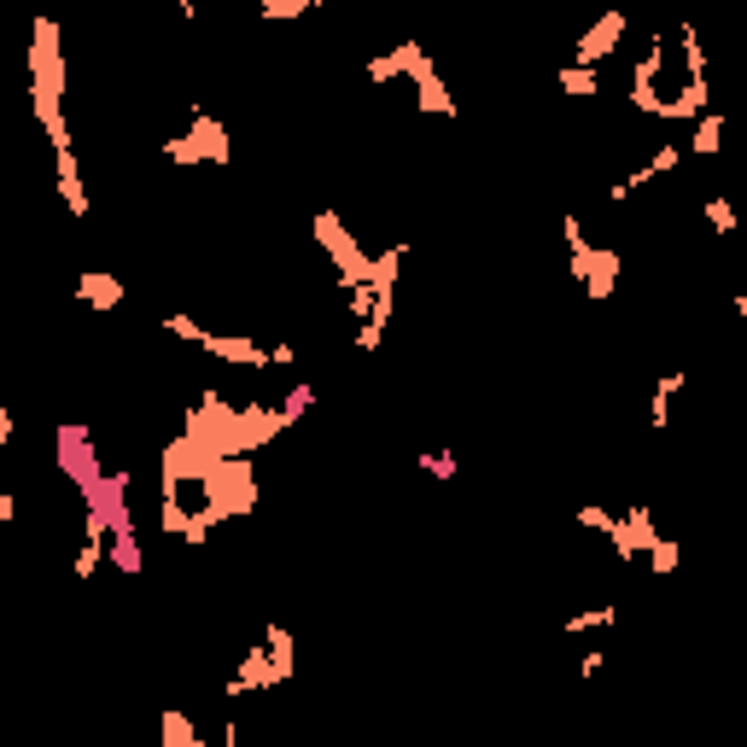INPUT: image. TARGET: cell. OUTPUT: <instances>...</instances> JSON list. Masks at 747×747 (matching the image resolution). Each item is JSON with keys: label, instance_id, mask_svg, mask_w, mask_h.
<instances>
[{"label": "cell", "instance_id": "obj_1", "mask_svg": "<svg viewBox=\"0 0 747 747\" xmlns=\"http://www.w3.org/2000/svg\"><path fill=\"white\" fill-rule=\"evenodd\" d=\"M29 94H36V117L47 129L54 152H71V123H64V59H59V24L36 19L29 24Z\"/></svg>", "mask_w": 747, "mask_h": 747}, {"label": "cell", "instance_id": "obj_2", "mask_svg": "<svg viewBox=\"0 0 747 747\" xmlns=\"http://www.w3.org/2000/svg\"><path fill=\"white\" fill-rule=\"evenodd\" d=\"M310 234H316V246L333 258V269H339V293H356V286H368V269H374V258L363 246L345 234V223H339L333 211H316L310 216Z\"/></svg>", "mask_w": 747, "mask_h": 747}, {"label": "cell", "instance_id": "obj_3", "mask_svg": "<svg viewBox=\"0 0 747 747\" xmlns=\"http://www.w3.org/2000/svg\"><path fill=\"white\" fill-rule=\"evenodd\" d=\"M54 455H59V473L82 490V497H88L94 485H106V467H99V455H94V427L59 420L54 427Z\"/></svg>", "mask_w": 747, "mask_h": 747}, {"label": "cell", "instance_id": "obj_4", "mask_svg": "<svg viewBox=\"0 0 747 747\" xmlns=\"http://www.w3.org/2000/svg\"><path fill=\"white\" fill-rule=\"evenodd\" d=\"M164 158L169 164H228L234 146H228V129L211 111H193V129L181 141H164Z\"/></svg>", "mask_w": 747, "mask_h": 747}, {"label": "cell", "instance_id": "obj_5", "mask_svg": "<svg viewBox=\"0 0 747 747\" xmlns=\"http://www.w3.org/2000/svg\"><path fill=\"white\" fill-rule=\"evenodd\" d=\"M625 29H631V19H625L619 7H614V12H602V19L590 24L579 42H572V64H579V71H596L602 59H614V47L625 42Z\"/></svg>", "mask_w": 747, "mask_h": 747}, {"label": "cell", "instance_id": "obj_6", "mask_svg": "<svg viewBox=\"0 0 747 747\" xmlns=\"http://www.w3.org/2000/svg\"><path fill=\"white\" fill-rule=\"evenodd\" d=\"M275 684H286V677H281V666H275V660H269V649L258 642V649H246L240 672H234L228 684H223V695L234 701V695H246V689H275Z\"/></svg>", "mask_w": 747, "mask_h": 747}, {"label": "cell", "instance_id": "obj_7", "mask_svg": "<svg viewBox=\"0 0 747 747\" xmlns=\"http://www.w3.org/2000/svg\"><path fill=\"white\" fill-rule=\"evenodd\" d=\"M654 543H660V532H654V508H625V514H619V537H614V549L625 555V560H631V555H649L654 549Z\"/></svg>", "mask_w": 747, "mask_h": 747}, {"label": "cell", "instance_id": "obj_8", "mask_svg": "<svg viewBox=\"0 0 747 747\" xmlns=\"http://www.w3.org/2000/svg\"><path fill=\"white\" fill-rule=\"evenodd\" d=\"M677 164H684V146H672V141H666V146H660L649 164H637V169H631V176H625V181H614V187H607V199H614V205H625V199H631L642 181H654V176H672Z\"/></svg>", "mask_w": 747, "mask_h": 747}, {"label": "cell", "instance_id": "obj_9", "mask_svg": "<svg viewBox=\"0 0 747 747\" xmlns=\"http://www.w3.org/2000/svg\"><path fill=\"white\" fill-rule=\"evenodd\" d=\"M205 356L234 363V368H269V351L258 345V339H246V333H211L205 339Z\"/></svg>", "mask_w": 747, "mask_h": 747}, {"label": "cell", "instance_id": "obj_10", "mask_svg": "<svg viewBox=\"0 0 747 747\" xmlns=\"http://www.w3.org/2000/svg\"><path fill=\"white\" fill-rule=\"evenodd\" d=\"M707 111H712V88L707 82H684V88L660 106V123H701Z\"/></svg>", "mask_w": 747, "mask_h": 747}, {"label": "cell", "instance_id": "obj_11", "mask_svg": "<svg viewBox=\"0 0 747 747\" xmlns=\"http://www.w3.org/2000/svg\"><path fill=\"white\" fill-rule=\"evenodd\" d=\"M619 269L625 258L614 246H596V258H590V281H584V298L590 304H602V298H614V286H619Z\"/></svg>", "mask_w": 747, "mask_h": 747}, {"label": "cell", "instance_id": "obj_12", "mask_svg": "<svg viewBox=\"0 0 747 747\" xmlns=\"http://www.w3.org/2000/svg\"><path fill=\"white\" fill-rule=\"evenodd\" d=\"M403 258H410V246H386L380 258H374V269H368V286H374V298L392 310L398 304V269H403Z\"/></svg>", "mask_w": 747, "mask_h": 747}, {"label": "cell", "instance_id": "obj_13", "mask_svg": "<svg viewBox=\"0 0 747 747\" xmlns=\"http://www.w3.org/2000/svg\"><path fill=\"white\" fill-rule=\"evenodd\" d=\"M560 240H567V275L572 281H590V258H596V246L584 240V223L572 211L560 216Z\"/></svg>", "mask_w": 747, "mask_h": 747}, {"label": "cell", "instance_id": "obj_14", "mask_svg": "<svg viewBox=\"0 0 747 747\" xmlns=\"http://www.w3.org/2000/svg\"><path fill=\"white\" fill-rule=\"evenodd\" d=\"M76 304H94V310H117V304H123V281L106 275V269H88V275L76 281Z\"/></svg>", "mask_w": 747, "mask_h": 747}, {"label": "cell", "instance_id": "obj_15", "mask_svg": "<svg viewBox=\"0 0 747 747\" xmlns=\"http://www.w3.org/2000/svg\"><path fill=\"white\" fill-rule=\"evenodd\" d=\"M59 158V199H64V211L71 216H88V187H82V169H76V152H54Z\"/></svg>", "mask_w": 747, "mask_h": 747}, {"label": "cell", "instance_id": "obj_16", "mask_svg": "<svg viewBox=\"0 0 747 747\" xmlns=\"http://www.w3.org/2000/svg\"><path fill=\"white\" fill-rule=\"evenodd\" d=\"M392 59H398V71L410 76L415 88H420V82H432V76H438V64H432V54H427V47H420V42H398V47H392Z\"/></svg>", "mask_w": 747, "mask_h": 747}, {"label": "cell", "instance_id": "obj_17", "mask_svg": "<svg viewBox=\"0 0 747 747\" xmlns=\"http://www.w3.org/2000/svg\"><path fill=\"white\" fill-rule=\"evenodd\" d=\"M263 649H269V660H275V666H281V677H293L298 672V642H293V631H286V625L281 619H269L263 625Z\"/></svg>", "mask_w": 747, "mask_h": 747}, {"label": "cell", "instance_id": "obj_18", "mask_svg": "<svg viewBox=\"0 0 747 747\" xmlns=\"http://www.w3.org/2000/svg\"><path fill=\"white\" fill-rule=\"evenodd\" d=\"M719 146H724V111H707L701 123L689 129V152L695 158H719Z\"/></svg>", "mask_w": 747, "mask_h": 747}, {"label": "cell", "instance_id": "obj_19", "mask_svg": "<svg viewBox=\"0 0 747 747\" xmlns=\"http://www.w3.org/2000/svg\"><path fill=\"white\" fill-rule=\"evenodd\" d=\"M619 625V607H584V614H567L560 619V637H584V631H614Z\"/></svg>", "mask_w": 747, "mask_h": 747}, {"label": "cell", "instance_id": "obj_20", "mask_svg": "<svg viewBox=\"0 0 747 747\" xmlns=\"http://www.w3.org/2000/svg\"><path fill=\"white\" fill-rule=\"evenodd\" d=\"M275 410H281V420H286V432H293V427H298V420H304V415H310V410H316V386H304V380H298V386H293V392H286V398L275 403Z\"/></svg>", "mask_w": 747, "mask_h": 747}, {"label": "cell", "instance_id": "obj_21", "mask_svg": "<svg viewBox=\"0 0 747 747\" xmlns=\"http://www.w3.org/2000/svg\"><path fill=\"white\" fill-rule=\"evenodd\" d=\"M677 42H684L689 82H707V47H701V29H695V24H677Z\"/></svg>", "mask_w": 747, "mask_h": 747}, {"label": "cell", "instance_id": "obj_22", "mask_svg": "<svg viewBox=\"0 0 747 747\" xmlns=\"http://www.w3.org/2000/svg\"><path fill=\"white\" fill-rule=\"evenodd\" d=\"M415 99H420V111H432V117H455V99H450V88H444V76L420 82Z\"/></svg>", "mask_w": 747, "mask_h": 747}, {"label": "cell", "instance_id": "obj_23", "mask_svg": "<svg viewBox=\"0 0 747 747\" xmlns=\"http://www.w3.org/2000/svg\"><path fill=\"white\" fill-rule=\"evenodd\" d=\"M701 216H707L712 234H736V205H730L724 193H707V199H701Z\"/></svg>", "mask_w": 747, "mask_h": 747}, {"label": "cell", "instance_id": "obj_24", "mask_svg": "<svg viewBox=\"0 0 747 747\" xmlns=\"http://www.w3.org/2000/svg\"><path fill=\"white\" fill-rule=\"evenodd\" d=\"M316 7H321V0H263V7H258V19H263V24H281V19H310Z\"/></svg>", "mask_w": 747, "mask_h": 747}, {"label": "cell", "instance_id": "obj_25", "mask_svg": "<svg viewBox=\"0 0 747 747\" xmlns=\"http://www.w3.org/2000/svg\"><path fill=\"white\" fill-rule=\"evenodd\" d=\"M560 94L590 99V94H602V76L596 71H579V64H560Z\"/></svg>", "mask_w": 747, "mask_h": 747}, {"label": "cell", "instance_id": "obj_26", "mask_svg": "<svg viewBox=\"0 0 747 747\" xmlns=\"http://www.w3.org/2000/svg\"><path fill=\"white\" fill-rule=\"evenodd\" d=\"M572 520H579L584 532H607V543L619 537V514H607L602 502H584V508H579V514H572Z\"/></svg>", "mask_w": 747, "mask_h": 747}, {"label": "cell", "instance_id": "obj_27", "mask_svg": "<svg viewBox=\"0 0 747 747\" xmlns=\"http://www.w3.org/2000/svg\"><path fill=\"white\" fill-rule=\"evenodd\" d=\"M164 747H205V736H199L181 712H164Z\"/></svg>", "mask_w": 747, "mask_h": 747}, {"label": "cell", "instance_id": "obj_28", "mask_svg": "<svg viewBox=\"0 0 747 747\" xmlns=\"http://www.w3.org/2000/svg\"><path fill=\"white\" fill-rule=\"evenodd\" d=\"M164 333L181 339V345H199V351H205V339H211V328H199L193 316H164Z\"/></svg>", "mask_w": 747, "mask_h": 747}, {"label": "cell", "instance_id": "obj_29", "mask_svg": "<svg viewBox=\"0 0 747 747\" xmlns=\"http://www.w3.org/2000/svg\"><path fill=\"white\" fill-rule=\"evenodd\" d=\"M99 560H111V543H94V537H82V549H76V579L88 584L94 572H99Z\"/></svg>", "mask_w": 747, "mask_h": 747}, {"label": "cell", "instance_id": "obj_30", "mask_svg": "<svg viewBox=\"0 0 747 747\" xmlns=\"http://www.w3.org/2000/svg\"><path fill=\"white\" fill-rule=\"evenodd\" d=\"M111 567L117 572H141V537H111Z\"/></svg>", "mask_w": 747, "mask_h": 747}, {"label": "cell", "instance_id": "obj_31", "mask_svg": "<svg viewBox=\"0 0 747 747\" xmlns=\"http://www.w3.org/2000/svg\"><path fill=\"white\" fill-rule=\"evenodd\" d=\"M420 467H427V479L450 485V479H455V467H462V462H455L450 450H427V455H420Z\"/></svg>", "mask_w": 747, "mask_h": 747}, {"label": "cell", "instance_id": "obj_32", "mask_svg": "<svg viewBox=\"0 0 747 747\" xmlns=\"http://www.w3.org/2000/svg\"><path fill=\"white\" fill-rule=\"evenodd\" d=\"M677 560H684V549H677L672 537H660L654 549H649V567L660 572V579H672V572H677Z\"/></svg>", "mask_w": 747, "mask_h": 747}, {"label": "cell", "instance_id": "obj_33", "mask_svg": "<svg viewBox=\"0 0 747 747\" xmlns=\"http://www.w3.org/2000/svg\"><path fill=\"white\" fill-rule=\"evenodd\" d=\"M363 76L374 82V88H386V82H398L403 71H398V59H392V54H374V59L363 64Z\"/></svg>", "mask_w": 747, "mask_h": 747}, {"label": "cell", "instance_id": "obj_34", "mask_svg": "<svg viewBox=\"0 0 747 747\" xmlns=\"http://www.w3.org/2000/svg\"><path fill=\"white\" fill-rule=\"evenodd\" d=\"M380 339H386V321H363L351 345H356V351H380Z\"/></svg>", "mask_w": 747, "mask_h": 747}, {"label": "cell", "instance_id": "obj_35", "mask_svg": "<svg viewBox=\"0 0 747 747\" xmlns=\"http://www.w3.org/2000/svg\"><path fill=\"white\" fill-rule=\"evenodd\" d=\"M684 386H689V374H660V380H654V392H660V398H677Z\"/></svg>", "mask_w": 747, "mask_h": 747}, {"label": "cell", "instance_id": "obj_36", "mask_svg": "<svg viewBox=\"0 0 747 747\" xmlns=\"http://www.w3.org/2000/svg\"><path fill=\"white\" fill-rule=\"evenodd\" d=\"M293 363H298V351L286 345V339H281V345H269V368H293Z\"/></svg>", "mask_w": 747, "mask_h": 747}, {"label": "cell", "instance_id": "obj_37", "mask_svg": "<svg viewBox=\"0 0 747 747\" xmlns=\"http://www.w3.org/2000/svg\"><path fill=\"white\" fill-rule=\"evenodd\" d=\"M649 415H654V432H666V427H672V398L654 392V410H649Z\"/></svg>", "mask_w": 747, "mask_h": 747}, {"label": "cell", "instance_id": "obj_38", "mask_svg": "<svg viewBox=\"0 0 747 747\" xmlns=\"http://www.w3.org/2000/svg\"><path fill=\"white\" fill-rule=\"evenodd\" d=\"M19 520V497H12V490H0V525H12Z\"/></svg>", "mask_w": 747, "mask_h": 747}, {"label": "cell", "instance_id": "obj_39", "mask_svg": "<svg viewBox=\"0 0 747 747\" xmlns=\"http://www.w3.org/2000/svg\"><path fill=\"white\" fill-rule=\"evenodd\" d=\"M602 666H607V654H584V660H579V677H584V684H590V677H596Z\"/></svg>", "mask_w": 747, "mask_h": 747}, {"label": "cell", "instance_id": "obj_40", "mask_svg": "<svg viewBox=\"0 0 747 747\" xmlns=\"http://www.w3.org/2000/svg\"><path fill=\"white\" fill-rule=\"evenodd\" d=\"M730 310H736V316L747 321V293H736V298H730Z\"/></svg>", "mask_w": 747, "mask_h": 747}, {"label": "cell", "instance_id": "obj_41", "mask_svg": "<svg viewBox=\"0 0 747 747\" xmlns=\"http://www.w3.org/2000/svg\"><path fill=\"white\" fill-rule=\"evenodd\" d=\"M223 747H240V742H234V724H228V730H223Z\"/></svg>", "mask_w": 747, "mask_h": 747}]
</instances>
